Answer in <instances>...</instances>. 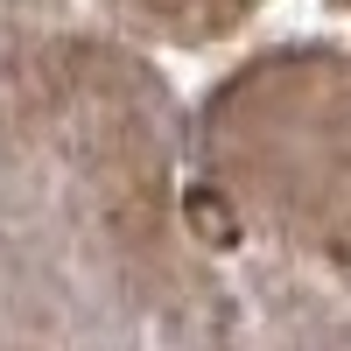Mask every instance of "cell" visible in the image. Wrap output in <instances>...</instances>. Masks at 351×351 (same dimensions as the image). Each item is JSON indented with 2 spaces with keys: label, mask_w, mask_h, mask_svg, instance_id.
I'll return each mask as SVG.
<instances>
[{
  "label": "cell",
  "mask_w": 351,
  "mask_h": 351,
  "mask_svg": "<svg viewBox=\"0 0 351 351\" xmlns=\"http://www.w3.org/2000/svg\"><path fill=\"white\" fill-rule=\"evenodd\" d=\"M190 225H197V232H204L211 246H232V239H239V225H232V211H225L218 197H204V190L190 197Z\"/></svg>",
  "instance_id": "cell-1"
}]
</instances>
